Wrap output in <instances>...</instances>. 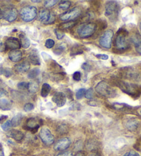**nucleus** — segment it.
Masks as SVG:
<instances>
[{
  "label": "nucleus",
  "instance_id": "f257e3e1",
  "mask_svg": "<svg viewBox=\"0 0 141 156\" xmlns=\"http://www.w3.org/2000/svg\"><path fill=\"white\" fill-rule=\"evenodd\" d=\"M115 85L120 88L121 91L127 94L132 98H137L141 95V85L124 81V80L115 79L114 80Z\"/></svg>",
  "mask_w": 141,
  "mask_h": 156
},
{
  "label": "nucleus",
  "instance_id": "f03ea898",
  "mask_svg": "<svg viewBox=\"0 0 141 156\" xmlns=\"http://www.w3.org/2000/svg\"><path fill=\"white\" fill-rule=\"evenodd\" d=\"M114 45L115 50L118 52H124L129 49L130 42L128 38V33L125 29L121 28L117 32L114 38Z\"/></svg>",
  "mask_w": 141,
  "mask_h": 156
},
{
  "label": "nucleus",
  "instance_id": "7ed1b4c3",
  "mask_svg": "<svg viewBox=\"0 0 141 156\" xmlns=\"http://www.w3.org/2000/svg\"><path fill=\"white\" fill-rule=\"evenodd\" d=\"M95 90L99 94L106 98H114L117 94L115 89L113 88L105 80H102V81L99 82L96 85Z\"/></svg>",
  "mask_w": 141,
  "mask_h": 156
},
{
  "label": "nucleus",
  "instance_id": "20e7f679",
  "mask_svg": "<svg viewBox=\"0 0 141 156\" xmlns=\"http://www.w3.org/2000/svg\"><path fill=\"white\" fill-rule=\"evenodd\" d=\"M119 5L116 2L109 1L105 5V15L107 17L109 18L111 21H114L117 20L119 12Z\"/></svg>",
  "mask_w": 141,
  "mask_h": 156
},
{
  "label": "nucleus",
  "instance_id": "39448f33",
  "mask_svg": "<svg viewBox=\"0 0 141 156\" xmlns=\"http://www.w3.org/2000/svg\"><path fill=\"white\" fill-rule=\"evenodd\" d=\"M96 25L94 23H85L78 26L77 33L81 38H88L96 32Z\"/></svg>",
  "mask_w": 141,
  "mask_h": 156
},
{
  "label": "nucleus",
  "instance_id": "423d86ee",
  "mask_svg": "<svg viewBox=\"0 0 141 156\" xmlns=\"http://www.w3.org/2000/svg\"><path fill=\"white\" fill-rule=\"evenodd\" d=\"M20 14L21 20L26 22H30L36 18L37 15V10L36 8L32 6H24L21 9Z\"/></svg>",
  "mask_w": 141,
  "mask_h": 156
},
{
  "label": "nucleus",
  "instance_id": "0eeeda50",
  "mask_svg": "<svg viewBox=\"0 0 141 156\" xmlns=\"http://www.w3.org/2000/svg\"><path fill=\"white\" fill-rule=\"evenodd\" d=\"M2 18L9 22H13L17 18L18 11L15 7L7 6L2 9Z\"/></svg>",
  "mask_w": 141,
  "mask_h": 156
},
{
  "label": "nucleus",
  "instance_id": "6e6552de",
  "mask_svg": "<svg viewBox=\"0 0 141 156\" xmlns=\"http://www.w3.org/2000/svg\"><path fill=\"white\" fill-rule=\"evenodd\" d=\"M114 32L112 30H108L102 34L99 39V44L102 48L110 49L112 47Z\"/></svg>",
  "mask_w": 141,
  "mask_h": 156
},
{
  "label": "nucleus",
  "instance_id": "1a4fd4ad",
  "mask_svg": "<svg viewBox=\"0 0 141 156\" xmlns=\"http://www.w3.org/2000/svg\"><path fill=\"white\" fill-rule=\"evenodd\" d=\"M39 20L45 24H52L55 21V15L49 10L42 9L39 12Z\"/></svg>",
  "mask_w": 141,
  "mask_h": 156
},
{
  "label": "nucleus",
  "instance_id": "9d476101",
  "mask_svg": "<svg viewBox=\"0 0 141 156\" xmlns=\"http://www.w3.org/2000/svg\"><path fill=\"white\" fill-rule=\"evenodd\" d=\"M81 14V10L79 7H74L66 12H63L60 15V20L65 21H74L75 19L78 18Z\"/></svg>",
  "mask_w": 141,
  "mask_h": 156
},
{
  "label": "nucleus",
  "instance_id": "9b49d317",
  "mask_svg": "<svg viewBox=\"0 0 141 156\" xmlns=\"http://www.w3.org/2000/svg\"><path fill=\"white\" fill-rule=\"evenodd\" d=\"M39 137L43 143L45 145H48V146L54 143V141H55L54 136L51 133L49 129L47 127H43L41 129L39 132Z\"/></svg>",
  "mask_w": 141,
  "mask_h": 156
},
{
  "label": "nucleus",
  "instance_id": "f8f14e48",
  "mask_svg": "<svg viewBox=\"0 0 141 156\" xmlns=\"http://www.w3.org/2000/svg\"><path fill=\"white\" fill-rule=\"evenodd\" d=\"M125 127L130 131H136L140 125V120L137 118L131 117L125 119L124 122Z\"/></svg>",
  "mask_w": 141,
  "mask_h": 156
},
{
  "label": "nucleus",
  "instance_id": "ddd939ff",
  "mask_svg": "<svg viewBox=\"0 0 141 156\" xmlns=\"http://www.w3.org/2000/svg\"><path fill=\"white\" fill-rule=\"evenodd\" d=\"M71 144V140L69 138H63L59 140L57 142L54 146V149L55 151H64L68 149Z\"/></svg>",
  "mask_w": 141,
  "mask_h": 156
},
{
  "label": "nucleus",
  "instance_id": "4468645a",
  "mask_svg": "<svg viewBox=\"0 0 141 156\" xmlns=\"http://www.w3.org/2000/svg\"><path fill=\"white\" fill-rule=\"evenodd\" d=\"M5 46L9 49L16 50L20 49L21 48V43L20 41L17 38L15 37H10L7 39L6 42H5Z\"/></svg>",
  "mask_w": 141,
  "mask_h": 156
},
{
  "label": "nucleus",
  "instance_id": "2eb2a0df",
  "mask_svg": "<svg viewBox=\"0 0 141 156\" xmlns=\"http://www.w3.org/2000/svg\"><path fill=\"white\" fill-rule=\"evenodd\" d=\"M52 101L58 107H63L66 103V96L64 93L58 91L54 94Z\"/></svg>",
  "mask_w": 141,
  "mask_h": 156
},
{
  "label": "nucleus",
  "instance_id": "dca6fc26",
  "mask_svg": "<svg viewBox=\"0 0 141 156\" xmlns=\"http://www.w3.org/2000/svg\"><path fill=\"white\" fill-rule=\"evenodd\" d=\"M26 129L30 131H31L32 133H35L38 130L39 127V124L38 123L37 119L34 118H31L28 119L26 123Z\"/></svg>",
  "mask_w": 141,
  "mask_h": 156
},
{
  "label": "nucleus",
  "instance_id": "f3484780",
  "mask_svg": "<svg viewBox=\"0 0 141 156\" xmlns=\"http://www.w3.org/2000/svg\"><path fill=\"white\" fill-rule=\"evenodd\" d=\"M30 67L31 66H30L29 62L28 61H24L15 66V70L19 74H23L28 70Z\"/></svg>",
  "mask_w": 141,
  "mask_h": 156
},
{
  "label": "nucleus",
  "instance_id": "a211bd4d",
  "mask_svg": "<svg viewBox=\"0 0 141 156\" xmlns=\"http://www.w3.org/2000/svg\"><path fill=\"white\" fill-rule=\"evenodd\" d=\"M28 58L31 63L34 66H40L41 61L39 56L38 55V52L36 50H32L29 54Z\"/></svg>",
  "mask_w": 141,
  "mask_h": 156
},
{
  "label": "nucleus",
  "instance_id": "6ab92c4d",
  "mask_svg": "<svg viewBox=\"0 0 141 156\" xmlns=\"http://www.w3.org/2000/svg\"><path fill=\"white\" fill-rule=\"evenodd\" d=\"M9 57L11 61L14 62V63H17V62L20 61L21 58H22V52L19 50H12L9 53Z\"/></svg>",
  "mask_w": 141,
  "mask_h": 156
},
{
  "label": "nucleus",
  "instance_id": "aec40b11",
  "mask_svg": "<svg viewBox=\"0 0 141 156\" xmlns=\"http://www.w3.org/2000/svg\"><path fill=\"white\" fill-rule=\"evenodd\" d=\"M131 41L134 44L136 52L141 55V37L139 34H136L132 37Z\"/></svg>",
  "mask_w": 141,
  "mask_h": 156
},
{
  "label": "nucleus",
  "instance_id": "412c9836",
  "mask_svg": "<svg viewBox=\"0 0 141 156\" xmlns=\"http://www.w3.org/2000/svg\"><path fill=\"white\" fill-rule=\"evenodd\" d=\"M9 135L10 137H11L12 138H13L17 141L22 140L24 137V133L21 132V131L19 130H16V129H13L10 131Z\"/></svg>",
  "mask_w": 141,
  "mask_h": 156
},
{
  "label": "nucleus",
  "instance_id": "4be33fe9",
  "mask_svg": "<svg viewBox=\"0 0 141 156\" xmlns=\"http://www.w3.org/2000/svg\"><path fill=\"white\" fill-rule=\"evenodd\" d=\"M125 69H124L123 74L124 75V76L126 78V79H136L137 77L138 76V74L137 73H136L135 72H134L132 69L131 68H125Z\"/></svg>",
  "mask_w": 141,
  "mask_h": 156
},
{
  "label": "nucleus",
  "instance_id": "5701e85b",
  "mask_svg": "<svg viewBox=\"0 0 141 156\" xmlns=\"http://www.w3.org/2000/svg\"><path fill=\"white\" fill-rule=\"evenodd\" d=\"M12 107V103L10 101L6 98L0 99V109L4 111H8L10 110Z\"/></svg>",
  "mask_w": 141,
  "mask_h": 156
},
{
  "label": "nucleus",
  "instance_id": "b1692460",
  "mask_svg": "<svg viewBox=\"0 0 141 156\" xmlns=\"http://www.w3.org/2000/svg\"><path fill=\"white\" fill-rule=\"evenodd\" d=\"M66 73L64 72H54L50 74V78L52 81H60L65 77Z\"/></svg>",
  "mask_w": 141,
  "mask_h": 156
},
{
  "label": "nucleus",
  "instance_id": "393cba45",
  "mask_svg": "<svg viewBox=\"0 0 141 156\" xmlns=\"http://www.w3.org/2000/svg\"><path fill=\"white\" fill-rule=\"evenodd\" d=\"M20 38L21 46L24 48H25V49L28 48L30 47V45H31V41H30L28 37H27L24 33H21L20 34Z\"/></svg>",
  "mask_w": 141,
  "mask_h": 156
},
{
  "label": "nucleus",
  "instance_id": "a878e982",
  "mask_svg": "<svg viewBox=\"0 0 141 156\" xmlns=\"http://www.w3.org/2000/svg\"><path fill=\"white\" fill-rule=\"evenodd\" d=\"M76 24L75 21H66L65 23H61L59 25V29L61 30H69L74 27Z\"/></svg>",
  "mask_w": 141,
  "mask_h": 156
},
{
  "label": "nucleus",
  "instance_id": "bb28decb",
  "mask_svg": "<svg viewBox=\"0 0 141 156\" xmlns=\"http://www.w3.org/2000/svg\"><path fill=\"white\" fill-rule=\"evenodd\" d=\"M98 142L94 140L90 139L89 140L88 142L86 143V148H88L89 150L90 151H96L98 149Z\"/></svg>",
  "mask_w": 141,
  "mask_h": 156
},
{
  "label": "nucleus",
  "instance_id": "cd10ccee",
  "mask_svg": "<svg viewBox=\"0 0 141 156\" xmlns=\"http://www.w3.org/2000/svg\"><path fill=\"white\" fill-rule=\"evenodd\" d=\"M50 90H51L50 85L49 84H48V83H44V84H43L42 85L41 95H42V96L43 98L47 97V96L49 94Z\"/></svg>",
  "mask_w": 141,
  "mask_h": 156
},
{
  "label": "nucleus",
  "instance_id": "c85d7f7f",
  "mask_svg": "<svg viewBox=\"0 0 141 156\" xmlns=\"http://www.w3.org/2000/svg\"><path fill=\"white\" fill-rule=\"evenodd\" d=\"M56 131L61 135H64V134H66L69 131V127L66 124H61L57 127Z\"/></svg>",
  "mask_w": 141,
  "mask_h": 156
},
{
  "label": "nucleus",
  "instance_id": "c756f323",
  "mask_svg": "<svg viewBox=\"0 0 141 156\" xmlns=\"http://www.w3.org/2000/svg\"><path fill=\"white\" fill-rule=\"evenodd\" d=\"M39 90V85L36 82H30L28 83V90L30 93L34 94Z\"/></svg>",
  "mask_w": 141,
  "mask_h": 156
},
{
  "label": "nucleus",
  "instance_id": "7c9ffc66",
  "mask_svg": "<svg viewBox=\"0 0 141 156\" xmlns=\"http://www.w3.org/2000/svg\"><path fill=\"white\" fill-rule=\"evenodd\" d=\"M21 120H22V115L21 114H18L17 115H16L13 118V119L11 120V125L12 127H17L20 125V123L21 122Z\"/></svg>",
  "mask_w": 141,
  "mask_h": 156
},
{
  "label": "nucleus",
  "instance_id": "2f4dec72",
  "mask_svg": "<svg viewBox=\"0 0 141 156\" xmlns=\"http://www.w3.org/2000/svg\"><path fill=\"white\" fill-rule=\"evenodd\" d=\"M40 73V69L39 68H33L29 72L28 74V78L29 79H34L38 76Z\"/></svg>",
  "mask_w": 141,
  "mask_h": 156
},
{
  "label": "nucleus",
  "instance_id": "473e14b6",
  "mask_svg": "<svg viewBox=\"0 0 141 156\" xmlns=\"http://www.w3.org/2000/svg\"><path fill=\"white\" fill-rule=\"evenodd\" d=\"M66 44H62L61 45H59V46L55 48V49L53 50V52L56 55H60L64 52L65 50H66Z\"/></svg>",
  "mask_w": 141,
  "mask_h": 156
},
{
  "label": "nucleus",
  "instance_id": "72a5a7b5",
  "mask_svg": "<svg viewBox=\"0 0 141 156\" xmlns=\"http://www.w3.org/2000/svg\"><path fill=\"white\" fill-rule=\"evenodd\" d=\"M70 6H71V2L67 1V0H66V1H61L59 4V9L63 10L69 9Z\"/></svg>",
  "mask_w": 141,
  "mask_h": 156
},
{
  "label": "nucleus",
  "instance_id": "f704fd0d",
  "mask_svg": "<svg viewBox=\"0 0 141 156\" xmlns=\"http://www.w3.org/2000/svg\"><path fill=\"white\" fill-rule=\"evenodd\" d=\"M43 6L47 9H49V8L52 7L58 3L57 0H47V1H44L43 2Z\"/></svg>",
  "mask_w": 141,
  "mask_h": 156
},
{
  "label": "nucleus",
  "instance_id": "c9c22d12",
  "mask_svg": "<svg viewBox=\"0 0 141 156\" xmlns=\"http://www.w3.org/2000/svg\"><path fill=\"white\" fill-rule=\"evenodd\" d=\"M83 51L81 50V46L77 47V46H74L72 48V51H71V55H81V54H83Z\"/></svg>",
  "mask_w": 141,
  "mask_h": 156
},
{
  "label": "nucleus",
  "instance_id": "e433bc0d",
  "mask_svg": "<svg viewBox=\"0 0 141 156\" xmlns=\"http://www.w3.org/2000/svg\"><path fill=\"white\" fill-rule=\"evenodd\" d=\"M86 90L84 88L79 89L76 93V98H77L78 100H80V99L82 98L84 96H85Z\"/></svg>",
  "mask_w": 141,
  "mask_h": 156
},
{
  "label": "nucleus",
  "instance_id": "4c0bfd02",
  "mask_svg": "<svg viewBox=\"0 0 141 156\" xmlns=\"http://www.w3.org/2000/svg\"><path fill=\"white\" fill-rule=\"evenodd\" d=\"M54 32H55L56 38L58 39H62L65 37V33L61 31V30H59V28H56L54 30Z\"/></svg>",
  "mask_w": 141,
  "mask_h": 156
},
{
  "label": "nucleus",
  "instance_id": "58836bf2",
  "mask_svg": "<svg viewBox=\"0 0 141 156\" xmlns=\"http://www.w3.org/2000/svg\"><path fill=\"white\" fill-rule=\"evenodd\" d=\"M50 68L52 69H54V70L59 71V69H62V67L61 66H59V64L56 63V61L52 60L50 63Z\"/></svg>",
  "mask_w": 141,
  "mask_h": 156
},
{
  "label": "nucleus",
  "instance_id": "ea45409f",
  "mask_svg": "<svg viewBox=\"0 0 141 156\" xmlns=\"http://www.w3.org/2000/svg\"><path fill=\"white\" fill-rule=\"evenodd\" d=\"M12 127L11 125V122H10V120H8L6 121V122H4V124H2V129L4 131H9L10 129V128Z\"/></svg>",
  "mask_w": 141,
  "mask_h": 156
},
{
  "label": "nucleus",
  "instance_id": "a19ab883",
  "mask_svg": "<svg viewBox=\"0 0 141 156\" xmlns=\"http://www.w3.org/2000/svg\"><path fill=\"white\" fill-rule=\"evenodd\" d=\"M17 87L20 90H28V83L20 82L17 84Z\"/></svg>",
  "mask_w": 141,
  "mask_h": 156
},
{
  "label": "nucleus",
  "instance_id": "79ce46f5",
  "mask_svg": "<svg viewBox=\"0 0 141 156\" xmlns=\"http://www.w3.org/2000/svg\"><path fill=\"white\" fill-rule=\"evenodd\" d=\"M54 45H55V41L51 39H47L45 41V46L48 48V49H50V48H52L54 47Z\"/></svg>",
  "mask_w": 141,
  "mask_h": 156
},
{
  "label": "nucleus",
  "instance_id": "37998d69",
  "mask_svg": "<svg viewBox=\"0 0 141 156\" xmlns=\"http://www.w3.org/2000/svg\"><path fill=\"white\" fill-rule=\"evenodd\" d=\"M93 94H94L93 89L89 88L85 91V98L88 99H92V98H93Z\"/></svg>",
  "mask_w": 141,
  "mask_h": 156
},
{
  "label": "nucleus",
  "instance_id": "c03bdc74",
  "mask_svg": "<svg viewBox=\"0 0 141 156\" xmlns=\"http://www.w3.org/2000/svg\"><path fill=\"white\" fill-rule=\"evenodd\" d=\"M24 111L25 112H31L32 110L34 109V106L32 103H26L25 105H24Z\"/></svg>",
  "mask_w": 141,
  "mask_h": 156
},
{
  "label": "nucleus",
  "instance_id": "a18cd8bd",
  "mask_svg": "<svg viewBox=\"0 0 141 156\" xmlns=\"http://www.w3.org/2000/svg\"><path fill=\"white\" fill-rule=\"evenodd\" d=\"M42 57L43 58V60H44L46 62L48 61L52 60V56L48 55V54H47L46 52H42Z\"/></svg>",
  "mask_w": 141,
  "mask_h": 156
},
{
  "label": "nucleus",
  "instance_id": "49530a36",
  "mask_svg": "<svg viewBox=\"0 0 141 156\" xmlns=\"http://www.w3.org/2000/svg\"><path fill=\"white\" fill-rule=\"evenodd\" d=\"M81 79V74L80 72H76L73 74V79L76 81H79Z\"/></svg>",
  "mask_w": 141,
  "mask_h": 156
},
{
  "label": "nucleus",
  "instance_id": "de8ad7c7",
  "mask_svg": "<svg viewBox=\"0 0 141 156\" xmlns=\"http://www.w3.org/2000/svg\"><path fill=\"white\" fill-rule=\"evenodd\" d=\"M123 156H140V155L135 151H129L125 153Z\"/></svg>",
  "mask_w": 141,
  "mask_h": 156
},
{
  "label": "nucleus",
  "instance_id": "09e8293b",
  "mask_svg": "<svg viewBox=\"0 0 141 156\" xmlns=\"http://www.w3.org/2000/svg\"><path fill=\"white\" fill-rule=\"evenodd\" d=\"M96 57L97 58L101 59V60H107L109 58V56L107 55H103V54H99V55H96Z\"/></svg>",
  "mask_w": 141,
  "mask_h": 156
},
{
  "label": "nucleus",
  "instance_id": "8fccbe9b",
  "mask_svg": "<svg viewBox=\"0 0 141 156\" xmlns=\"http://www.w3.org/2000/svg\"><path fill=\"white\" fill-rule=\"evenodd\" d=\"M4 74L6 76V77H10L12 75V72L10 69L6 68L4 69Z\"/></svg>",
  "mask_w": 141,
  "mask_h": 156
},
{
  "label": "nucleus",
  "instance_id": "3c124183",
  "mask_svg": "<svg viewBox=\"0 0 141 156\" xmlns=\"http://www.w3.org/2000/svg\"><path fill=\"white\" fill-rule=\"evenodd\" d=\"M56 156H73V154L70 151H65V152L59 153Z\"/></svg>",
  "mask_w": 141,
  "mask_h": 156
},
{
  "label": "nucleus",
  "instance_id": "603ef678",
  "mask_svg": "<svg viewBox=\"0 0 141 156\" xmlns=\"http://www.w3.org/2000/svg\"><path fill=\"white\" fill-rule=\"evenodd\" d=\"M74 149L77 150H81L82 149V142L81 140H78L77 143H75Z\"/></svg>",
  "mask_w": 141,
  "mask_h": 156
},
{
  "label": "nucleus",
  "instance_id": "864d4df0",
  "mask_svg": "<svg viewBox=\"0 0 141 156\" xmlns=\"http://www.w3.org/2000/svg\"><path fill=\"white\" fill-rule=\"evenodd\" d=\"M82 68L83 69H85V70H87V69H90V66H89L88 63H83V66H82Z\"/></svg>",
  "mask_w": 141,
  "mask_h": 156
},
{
  "label": "nucleus",
  "instance_id": "5fc2aeb1",
  "mask_svg": "<svg viewBox=\"0 0 141 156\" xmlns=\"http://www.w3.org/2000/svg\"><path fill=\"white\" fill-rule=\"evenodd\" d=\"M89 156H102L101 153L97 151H94L92 153H91L90 155H89Z\"/></svg>",
  "mask_w": 141,
  "mask_h": 156
},
{
  "label": "nucleus",
  "instance_id": "6e6d98bb",
  "mask_svg": "<svg viewBox=\"0 0 141 156\" xmlns=\"http://www.w3.org/2000/svg\"><path fill=\"white\" fill-rule=\"evenodd\" d=\"M74 156H85V154L84 152L79 151H78L77 153H76Z\"/></svg>",
  "mask_w": 141,
  "mask_h": 156
},
{
  "label": "nucleus",
  "instance_id": "4d7b16f0",
  "mask_svg": "<svg viewBox=\"0 0 141 156\" xmlns=\"http://www.w3.org/2000/svg\"><path fill=\"white\" fill-rule=\"evenodd\" d=\"M4 95H7V91L4 90H0V97H2V96Z\"/></svg>",
  "mask_w": 141,
  "mask_h": 156
},
{
  "label": "nucleus",
  "instance_id": "13d9d810",
  "mask_svg": "<svg viewBox=\"0 0 141 156\" xmlns=\"http://www.w3.org/2000/svg\"><path fill=\"white\" fill-rule=\"evenodd\" d=\"M5 45L2 44V42L0 41V52H3L5 50Z\"/></svg>",
  "mask_w": 141,
  "mask_h": 156
},
{
  "label": "nucleus",
  "instance_id": "bf43d9fd",
  "mask_svg": "<svg viewBox=\"0 0 141 156\" xmlns=\"http://www.w3.org/2000/svg\"><path fill=\"white\" fill-rule=\"evenodd\" d=\"M0 156H5L4 151H3V148H2L1 144H0Z\"/></svg>",
  "mask_w": 141,
  "mask_h": 156
},
{
  "label": "nucleus",
  "instance_id": "052dcab7",
  "mask_svg": "<svg viewBox=\"0 0 141 156\" xmlns=\"http://www.w3.org/2000/svg\"><path fill=\"white\" fill-rule=\"evenodd\" d=\"M8 116L7 115H2L1 117H0V122H2V121H3L4 119H6V118H7Z\"/></svg>",
  "mask_w": 141,
  "mask_h": 156
},
{
  "label": "nucleus",
  "instance_id": "680f3d73",
  "mask_svg": "<svg viewBox=\"0 0 141 156\" xmlns=\"http://www.w3.org/2000/svg\"><path fill=\"white\" fill-rule=\"evenodd\" d=\"M4 68H2L1 66H0V75H2V74H4Z\"/></svg>",
  "mask_w": 141,
  "mask_h": 156
},
{
  "label": "nucleus",
  "instance_id": "e2e57ef3",
  "mask_svg": "<svg viewBox=\"0 0 141 156\" xmlns=\"http://www.w3.org/2000/svg\"><path fill=\"white\" fill-rule=\"evenodd\" d=\"M42 1H40V0H32V2H34V3H39Z\"/></svg>",
  "mask_w": 141,
  "mask_h": 156
},
{
  "label": "nucleus",
  "instance_id": "0e129e2a",
  "mask_svg": "<svg viewBox=\"0 0 141 156\" xmlns=\"http://www.w3.org/2000/svg\"><path fill=\"white\" fill-rule=\"evenodd\" d=\"M2 18V9H0V20Z\"/></svg>",
  "mask_w": 141,
  "mask_h": 156
},
{
  "label": "nucleus",
  "instance_id": "69168bd1",
  "mask_svg": "<svg viewBox=\"0 0 141 156\" xmlns=\"http://www.w3.org/2000/svg\"><path fill=\"white\" fill-rule=\"evenodd\" d=\"M139 28H140V32H141V22H140V24H139Z\"/></svg>",
  "mask_w": 141,
  "mask_h": 156
},
{
  "label": "nucleus",
  "instance_id": "338daca9",
  "mask_svg": "<svg viewBox=\"0 0 141 156\" xmlns=\"http://www.w3.org/2000/svg\"><path fill=\"white\" fill-rule=\"evenodd\" d=\"M140 114H141V110H140Z\"/></svg>",
  "mask_w": 141,
  "mask_h": 156
}]
</instances>
